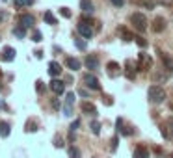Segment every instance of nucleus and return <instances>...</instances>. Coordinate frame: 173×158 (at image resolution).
I'll use <instances>...</instances> for the list:
<instances>
[{
	"mask_svg": "<svg viewBox=\"0 0 173 158\" xmlns=\"http://www.w3.org/2000/svg\"><path fill=\"white\" fill-rule=\"evenodd\" d=\"M147 97H149L151 102L160 104V102H164V99H166V91H164V88H160V86H151L149 91H147Z\"/></svg>",
	"mask_w": 173,
	"mask_h": 158,
	"instance_id": "nucleus-1",
	"label": "nucleus"
},
{
	"mask_svg": "<svg viewBox=\"0 0 173 158\" xmlns=\"http://www.w3.org/2000/svg\"><path fill=\"white\" fill-rule=\"evenodd\" d=\"M131 23H132V26H134L138 32H143V30L147 28V19H145L143 13H132Z\"/></svg>",
	"mask_w": 173,
	"mask_h": 158,
	"instance_id": "nucleus-2",
	"label": "nucleus"
},
{
	"mask_svg": "<svg viewBox=\"0 0 173 158\" xmlns=\"http://www.w3.org/2000/svg\"><path fill=\"white\" fill-rule=\"evenodd\" d=\"M78 34H80L82 37H86V39H90V37L93 36L91 20H88V19H82V20H80V23H78Z\"/></svg>",
	"mask_w": 173,
	"mask_h": 158,
	"instance_id": "nucleus-3",
	"label": "nucleus"
},
{
	"mask_svg": "<svg viewBox=\"0 0 173 158\" xmlns=\"http://www.w3.org/2000/svg\"><path fill=\"white\" fill-rule=\"evenodd\" d=\"M84 84H86V86H88L90 89H93V91H99V89H101V82L97 80V76L91 75V73L84 75Z\"/></svg>",
	"mask_w": 173,
	"mask_h": 158,
	"instance_id": "nucleus-4",
	"label": "nucleus"
},
{
	"mask_svg": "<svg viewBox=\"0 0 173 158\" xmlns=\"http://www.w3.org/2000/svg\"><path fill=\"white\" fill-rule=\"evenodd\" d=\"M160 130H162V136H164L166 140H171L173 138V119H166L164 123L160 125Z\"/></svg>",
	"mask_w": 173,
	"mask_h": 158,
	"instance_id": "nucleus-5",
	"label": "nucleus"
},
{
	"mask_svg": "<svg viewBox=\"0 0 173 158\" xmlns=\"http://www.w3.org/2000/svg\"><path fill=\"white\" fill-rule=\"evenodd\" d=\"M73 104H74V93H67L65 104H63V115H67V117L73 115Z\"/></svg>",
	"mask_w": 173,
	"mask_h": 158,
	"instance_id": "nucleus-6",
	"label": "nucleus"
},
{
	"mask_svg": "<svg viewBox=\"0 0 173 158\" xmlns=\"http://www.w3.org/2000/svg\"><path fill=\"white\" fill-rule=\"evenodd\" d=\"M106 73H108V76H110V78H117V76L121 75L119 63H117V61H110V63L106 65Z\"/></svg>",
	"mask_w": 173,
	"mask_h": 158,
	"instance_id": "nucleus-7",
	"label": "nucleus"
},
{
	"mask_svg": "<svg viewBox=\"0 0 173 158\" xmlns=\"http://www.w3.org/2000/svg\"><path fill=\"white\" fill-rule=\"evenodd\" d=\"M125 73H127V78L134 80V78H136V75H138V65H136L134 61L128 60V61L125 63Z\"/></svg>",
	"mask_w": 173,
	"mask_h": 158,
	"instance_id": "nucleus-8",
	"label": "nucleus"
},
{
	"mask_svg": "<svg viewBox=\"0 0 173 158\" xmlns=\"http://www.w3.org/2000/svg\"><path fill=\"white\" fill-rule=\"evenodd\" d=\"M151 65H153V60H151L147 54H140V60H138V71H147Z\"/></svg>",
	"mask_w": 173,
	"mask_h": 158,
	"instance_id": "nucleus-9",
	"label": "nucleus"
},
{
	"mask_svg": "<svg viewBox=\"0 0 173 158\" xmlns=\"http://www.w3.org/2000/svg\"><path fill=\"white\" fill-rule=\"evenodd\" d=\"M153 32L155 34H160V32H164L166 30V19L164 17H155V20H153Z\"/></svg>",
	"mask_w": 173,
	"mask_h": 158,
	"instance_id": "nucleus-10",
	"label": "nucleus"
},
{
	"mask_svg": "<svg viewBox=\"0 0 173 158\" xmlns=\"http://www.w3.org/2000/svg\"><path fill=\"white\" fill-rule=\"evenodd\" d=\"M34 23H36V19L32 17V15H28V13H24V15H19V24H20V26L30 28V26H34Z\"/></svg>",
	"mask_w": 173,
	"mask_h": 158,
	"instance_id": "nucleus-11",
	"label": "nucleus"
},
{
	"mask_svg": "<svg viewBox=\"0 0 173 158\" xmlns=\"http://www.w3.org/2000/svg\"><path fill=\"white\" fill-rule=\"evenodd\" d=\"M15 56H17V52H15L13 47H4V50H2V60L4 61H13Z\"/></svg>",
	"mask_w": 173,
	"mask_h": 158,
	"instance_id": "nucleus-12",
	"label": "nucleus"
},
{
	"mask_svg": "<svg viewBox=\"0 0 173 158\" xmlns=\"http://www.w3.org/2000/svg\"><path fill=\"white\" fill-rule=\"evenodd\" d=\"M50 89L56 93V95H61L63 91H65V84H63L61 80H56V78H54V80L50 82Z\"/></svg>",
	"mask_w": 173,
	"mask_h": 158,
	"instance_id": "nucleus-13",
	"label": "nucleus"
},
{
	"mask_svg": "<svg viewBox=\"0 0 173 158\" xmlns=\"http://www.w3.org/2000/svg\"><path fill=\"white\" fill-rule=\"evenodd\" d=\"M158 54H160V60L162 61H164V67H166V71L168 73H173V58H169L168 54H166V52H158Z\"/></svg>",
	"mask_w": 173,
	"mask_h": 158,
	"instance_id": "nucleus-14",
	"label": "nucleus"
},
{
	"mask_svg": "<svg viewBox=\"0 0 173 158\" xmlns=\"http://www.w3.org/2000/svg\"><path fill=\"white\" fill-rule=\"evenodd\" d=\"M60 73H61V65L58 61H50L49 63V75L50 76H60Z\"/></svg>",
	"mask_w": 173,
	"mask_h": 158,
	"instance_id": "nucleus-15",
	"label": "nucleus"
},
{
	"mask_svg": "<svg viewBox=\"0 0 173 158\" xmlns=\"http://www.w3.org/2000/svg\"><path fill=\"white\" fill-rule=\"evenodd\" d=\"M134 158H149V149L143 145H138L134 149Z\"/></svg>",
	"mask_w": 173,
	"mask_h": 158,
	"instance_id": "nucleus-16",
	"label": "nucleus"
},
{
	"mask_svg": "<svg viewBox=\"0 0 173 158\" xmlns=\"http://www.w3.org/2000/svg\"><path fill=\"white\" fill-rule=\"evenodd\" d=\"M97 65H99V60H97V56L90 54L88 58H86V67H88L90 71H95V69H97Z\"/></svg>",
	"mask_w": 173,
	"mask_h": 158,
	"instance_id": "nucleus-17",
	"label": "nucleus"
},
{
	"mask_svg": "<svg viewBox=\"0 0 173 158\" xmlns=\"http://www.w3.org/2000/svg\"><path fill=\"white\" fill-rule=\"evenodd\" d=\"M65 65H67L71 71H78V69H80V61H78L77 58H67V60H65Z\"/></svg>",
	"mask_w": 173,
	"mask_h": 158,
	"instance_id": "nucleus-18",
	"label": "nucleus"
},
{
	"mask_svg": "<svg viewBox=\"0 0 173 158\" xmlns=\"http://www.w3.org/2000/svg\"><path fill=\"white\" fill-rule=\"evenodd\" d=\"M82 112L84 113H90V115H95L97 113V108L93 106L91 102H82Z\"/></svg>",
	"mask_w": 173,
	"mask_h": 158,
	"instance_id": "nucleus-19",
	"label": "nucleus"
},
{
	"mask_svg": "<svg viewBox=\"0 0 173 158\" xmlns=\"http://www.w3.org/2000/svg\"><path fill=\"white\" fill-rule=\"evenodd\" d=\"M80 8H82V11L91 13L93 11V2L91 0H80Z\"/></svg>",
	"mask_w": 173,
	"mask_h": 158,
	"instance_id": "nucleus-20",
	"label": "nucleus"
},
{
	"mask_svg": "<svg viewBox=\"0 0 173 158\" xmlns=\"http://www.w3.org/2000/svg\"><path fill=\"white\" fill-rule=\"evenodd\" d=\"M119 34H121V37H123V41H132V39H136L134 36H132V32H128L127 28H119Z\"/></svg>",
	"mask_w": 173,
	"mask_h": 158,
	"instance_id": "nucleus-21",
	"label": "nucleus"
},
{
	"mask_svg": "<svg viewBox=\"0 0 173 158\" xmlns=\"http://www.w3.org/2000/svg\"><path fill=\"white\" fill-rule=\"evenodd\" d=\"M13 36H17L19 39H23V37L26 36V28H24V26H20V24H19V26H15V28H13Z\"/></svg>",
	"mask_w": 173,
	"mask_h": 158,
	"instance_id": "nucleus-22",
	"label": "nucleus"
},
{
	"mask_svg": "<svg viewBox=\"0 0 173 158\" xmlns=\"http://www.w3.org/2000/svg\"><path fill=\"white\" fill-rule=\"evenodd\" d=\"M117 126H119V130H121L125 136H131V134H134V130H131L128 126H123V119H117Z\"/></svg>",
	"mask_w": 173,
	"mask_h": 158,
	"instance_id": "nucleus-23",
	"label": "nucleus"
},
{
	"mask_svg": "<svg viewBox=\"0 0 173 158\" xmlns=\"http://www.w3.org/2000/svg\"><path fill=\"white\" fill-rule=\"evenodd\" d=\"M0 136H2V138H8L9 136V125L8 123H0Z\"/></svg>",
	"mask_w": 173,
	"mask_h": 158,
	"instance_id": "nucleus-24",
	"label": "nucleus"
},
{
	"mask_svg": "<svg viewBox=\"0 0 173 158\" xmlns=\"http://www.w3.org/2000/svg\"><path fill=\"white\" fill-rule=\"evenodd\" d=\"M17 8H26V6H32L34 4V0H13Z\"/></svg>",
	"mask_w": 173,
	"mask_h": 158,
	"instance_id": "nucleus-25",
	"label": "nucleus"
},
{
	"mask_svg": "<svg viewBox=\"0 0 173 158\" xmlns=\"http://www.w3.org/2000/svg\"><path fill=\"white\" fill-rule=\"evenodd\" d=\"M45 20H47L49 24H56V17H54L50 11H45Z\"/></svg>",
	"mask_w": 173,
	"mask_h": 158,
	"instance_id": "nucleus-26",
	"label": "nucleus"
},
{
	"mask_svg": "<svg viewBox=\"0 0 173 158\" xmlns=\"http://www.w3.org/2000/svg\"><path fill=\"white\" fill-rule=\"evenodd\" d=\"M69 154H71V158H82V154H80V151L77 149V147H71V149H69Z\"/></svg>",
	"mask_w": 173,
	"mask_h": 158,
	"instance_id": "nucleus-27",
	"label": "nucleus"
},
{
	"mask_svg": "<svg viewBox=\"0 0 173 158\" xmlns=\"http://www.w3.org/2000/svg\"><path fill=\"white\" fill-rule=\"evenodd\" d=\"M91 132H93V134H99V132H101V125H99V121H91Z\"/></svg>",
	"mask_w": 173,
	"mask_h": 158,
	"instance_id": "nucleus-28",
	"label": "nucleus"
},
{
	"mask_svg": "<svg viewBox=\"0 0 173 158\" xmlns=\"http://www.w3.org/2000/svg\"><path fill=\"white\" fill-rule=\"evenodd\" d=\"M138 4H140V6H145L147 9H153V8H155V4H153V2H147V0H140Z\"/></svg>",
	"mask_w": 173,
	"mask_h": 158,
	"instance_id": "nucleus-29",
	"label": "nucleus"
},
{
	"mask_svg": "<svg viewBox=\"0 0 173 158\" xmlns=\"http://www.w3.org/2000/svg\"><path fill=\"white\" fill-rule=\"evenodd\" d=\"M74 45H77V48H80V50H86V43L82 39H74Z\"/></svg>",
	"mask_w": 173,
	"mask_h": 158,
	"instance_id": "nucleus-30",
	"label": "nucleus"
},
{
	"mask_svg": "<svg viewBox=\"0 0 173 158\" xmlns=\"http://www.w3.org/2000/svg\"><path fill=\"white\" fill-rule=\"evenodd\" d=\"M78 125H80V121L77 119V121H74L73 125H71V140H73V136H74V130H77L78 129Z\"/></svg>",
	"mask_w": 173,
	"mask_h": 158,
	"instance_id": "nucleus-31",
	"label": "nucleus"
},
{
	"mask_svg": "<svg viewBox=\"0 0 173 158\" xmlns=\"http://www.w3.org/2000/svg\"><path fill=\"white\" fill-rule=\"evenodd\" d=\"M136 43L142 47V48H145V47H147V41H145L143 37H136Z\"/></svg>",
	"mask_w": 173,
	"mask_h": 158,
	"instance_id": "nucleus-32",
	"label": "nucleus"
},
{
	"mask_svg": "<svg viewBox=\"0 0 173 158\" xmlns=\"http://www.w3.org/2000/svg\"><path fill=\"white\" fill-rule=\"evenodd\" d=\"M36 130H37L36 123H28V125H26V132H36Z\"/></svg>",
	"mask_w": 173,
	"mask_h": 158,
	"instance_id": "nucleus-33",
	"label": "nucleus"
},
{
	"mask_svg": "<svg viewBox=\"0 0 173 158\" xmlns=\"http://www.w3.org/2000/svg\"><path fill=\"white\" fill-rule=\"evenodd\" d=\"M60 13H61L63 17H67V19L71 17V11H69V8H61V9H60Z\"/></svg>",
	"mask_w": 173,
	"mask_h": 158,
	"instance_id": "nucleus-34",
	"label": "nucleus"
},
{
	"mask_svg": "<svg viewBox=\"0 0 173 158\" xmlns=\"http://www.w3.org/2000/svg\"><path fill=\"white\" fill-rule=\"evenodd\" d=\"M110 2H112L114 6H117V8H121V6L125 4V0H110Z\"/></svg>",
	"mask_w": 173,
	"mask_h": 158,
	"instance_id": "nucleus-35",
	"label": "nucleus"
},
{
	"mask_svg": "<svg viewBox=\"0 0 173 158\" xmlns=\"http://www.w3.org/2000/svg\"><path fill=\"white\" fill-rule=\"evenodd\" d=\"M34 41H36V43H39V41H41V32H34Z\"/></svg>",
	"mask_w": 173,
	"mask_h": 158,
	"instance_id": "nucleus-36",
	"label": "nucleus"
},
{
	"mask_svg": "<svg viewBox=\"0 0 173 158\" xmlns=\"http://www.w3.org/2000/svg\"><path fill=\"white\" fill-rule=\"evenodd\" d=\"M155 80H160V82L166 80V75H155Z\"/></svg>",
	"mask_w": 173,
	"mask_h": 158,
	"instance_id": "nucleus-37",
	"label": "nucleus"
},
{
	"mask_svg": "<svg viewBox=\"0 0 173 158\" xmlns=\"http://www.w3.org/2000/svg\"><path fill=\"white\" fill-rule=\"evenodd\" d=\"M115 149H117V138L112 140V151H115Z\"/></svg>",
	"mask_w": 173,
	"mask_h": 158,
	"instance_id": "nucleus-38",
	"label": "nucleus"
},
{
	"mask_svg": "<svg viewBox=\"0 0 173 158\" xmlns=\"http://www.w3.org/2000/svg\"><path fill=\"white\" fill-rule=\"evenodd\" d=\"M56 147H63V141H61V138H56V143H54Z\"/></svg>",
	"mask_w": 173,
	"mask_h": 158,
	"instance_id": "nucleus-39",
	"label": "nucleus"
},
{
	"mask_svg": "<svg viewBox=\"0 0 173 158\" xmlns=\"http://www.w3.org/2000/svg\"><path fill=\"white\" fill-rule=\"evenodd\" d=\"M37 91H43V82H37Z\"/></svg>",
	"mask_w": 173,
	"mask_h": 158,
	"instance_id": "nucleus-40",
	"label": "nucleus"
},
{
	"mask_svg": "<svg viewBox=\"0 0 173 158\" xmlns=\"http://www.w3.org/2000/svg\"><path fill=\"white\" fill-rule=\"evenodd\" d=\"M169 110H171V112H173V102H171V104H169Z\"/></svg>",
	"mask_w": 173,
	"mask_h": 158,
	"instance_id": "nucleus-41",
	"label": "nucleus"
},
{
	"mask_svg": "<svg viewBox=\"0 0 173 158\" xmlns=\"http://www.w3.org/2000/svg\"><path fill=\"white\" fill-rule=\"evenodd\" d=\"M171 158H173V156H171Z\"/></svg>",
	"mask_w": 173,
	"mask_h": 158,
	"instance_id": "nucleus-42",
	"label": "nucleus"
}]
</instances>
